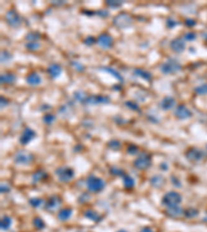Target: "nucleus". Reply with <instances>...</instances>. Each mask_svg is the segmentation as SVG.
Wrapping results in <instances>:
<instances>
[{
  "instance_id": "1",
  "label": "nucleus",
  "mask_w": 207,
  "mask_h": 232,
  "mask_svg": "<svg viewBox=\"0 0 207 232\" xmlns=\"http://www.w3.org/2000/svg\"><path fill=\"white\" fill-rule=\"evenodd\" d=\"M134 20H133L132 15H128V12H120L113 19V24L119 29H126V28L131 27Z\"/></svg>"
},
{
  "instance_id": "2",
  "label": "nucleus",
  "mask_w": 207,
  "mask_h": 232,
  "mask_svg": "<svg viewBox=\"0 0 207 232\" xmlns=\"http://www.w3.org/2000/svg\"><path fill=\"white\" fill-rule=\"evenodd\" d=\"M181 70V65L180 63H178L177 60L173 58L168 59L165 63H164L162 66H160V71L165 74H172V73H176L178 71Z\"/></svg>"
},
{
  "instance_id": "3",
  "label": "nucleus",
  "mask_w": 207,
  "mask_h": 232,
  "mask_svg": "<svg viewBox=\"0 0 207 232\" xmlns=\"http://www.w3.org/2000/svg\"><path fill=\"white\" fill-rule=\"evenodd\" d=\"M105 186V181H103L100 178H97L94 175H89L87 178V188L90 192H94V193H98V192L103 191Z\"/></svg>"
},
{
  "instance_id": "4",
  "label": "nucleus",
  "mask_w": 207,
  "mask_h": 232,
  "mask_svg": "<svg viewBox=\"0 0 207 232\" xmlns=\"http://www.w3.org/2000/svg\"><path fill=\"white\" fill-rule=\"evenodd\" d=\"M181 200H182L181 195L179 194L178 192L171 191L164 195V197L162 199V203L167 207L175 206V205H178V204L181 202Z\"/></svg>"
},
{
  "instance_id": "5",
  "label": "nucleus",
  "mask_w": 207,
  "mask_h": 232,
  "mask_svg": "<svg viewBox=\"0 0 207 232\" xmlns=\"http://www.w3.org/2000/svg\"><path fill=\"white\" fill-rule=\"evenodd\" d=\"M5 22L7 23L8 26L17 28L22 24V18L20 17V15L16 11L11 9L5 14Z\"/></svg>"
},
{
  "instance_id": "6",
  "label": "nucleus",
  "mask_w": 207,
  "mask_h": 232,
  "mask_svg": "<svg viewBox=\"0 0 207 232\" xmlns=\"http://www.w3.org/2000/svg\"><path fill=\"white\" fill-rule=\"evenodd\" d=\"M56 175L58 176V179H59L60 182L66 183V182L72 181L75 174H74V170L70 168V167L62 166L56 169Z\"/></svg>"
},
{
  "instance_id": "7",
  "label": "nucleus",
  "mask_w": 207,
  "mask_h": 232,
  "mask_svg": "<svg viewBox=\"0 0 207 232\" xmlns=\"http://www.w3.org/2000/svg\"><path fill=\"white\" fill-rule=\"evenodd\" d=\"M151 165V157L150 155L143 153L134 161V166L140 170H145Z\"/></svg>"
},
{
  "instance_id": "8",
  "label": "nucleus",
  "mask_w": 207,
  "mask_h": 232,
  "mask_svg": "<svg viewBox=\"0 0 207 232\" xmlns=\"http://www.w3.org/2000/svg\"><path fill=\"white\" fill-rule=\"evenodd\" d=\"M185 156L188 160L193 161V162H199L204 158L205 156V153L200 150V148H190L187 153H185Z\"/></svg>"
},
{
  "instance_id": "9",
  "label": "nucleus",
  "mask_w": 207,
  "mask_h": 232,
  "mask_svg": "<svg viewBox=\"0 0 207 232\" xmlns=\"http://www.w3.org/2000/svg\"><path fill=\"white\" fill-rule=\"evenodd\" d=\"M97 43L101 49H110L113 45V38L108 33H101L97 37Z\"/></svg>"
},
{
  "instance_id": "10",
  "label": "nucleus",
  "mask_w": 207,
  "mask_h": 232,
  "mask_svg": "<svg viewBox=\"0 0 207 232\" xmlns=\"http://www.w3.org/2000/svg\"><path fill=\"white\" fill-rule=\"evenodd\" d=\"M14 160H15V162L18 164H28L32 161V155L29 154L28 152L19 151L15 155Z\"/></svg>"
},
{
  "instance_id": "11",
  "label": "nucleus",
  "mask_w": 207,
  "mask_h": 232,
  "mask_svg": "<svg viewBox=\"0 0 207 232\" xmlns=\"http://www.w3.org/2000/svg\"><path fill=\"white\" fill-rule=\"evenodd\" d=\"M174 114L176 118L179 120H185V119H187V118L191 117V111L190 110V108H187L184 104H179L178 106L175 108Z\"/></svg>"
},
{
  "instance_id": "12",
  "label": "nucleus",
  "mask_w": 207,
  "mask_h": 232,
  "mask_svg": "<svg viewBox=\"0 0 207 232\" xmlns=\"http://www.w3.org/2000/svg\"><path fill=\"white\" fill-rule=\"evenodd\" d=\"M35 137V132L30 128H25L20 137V144H27Z\"/></svg>"
},
{
  "instance_id": "13",
  "label": "nucleus",
  "mask_w": 207,
  "mask_h": 232,
  "mask_svg": "<svg viewBox=\"0 0 207 232\" xmlns=\"http://www.w3.org/2000/svg\"><path fill=\"white\" fill-rule=\"evenodd\" d=\"M86 103L87 104H98V103H109L110 99L106 97V96H101V95H91L88 96L86 98Z\"/></svg>"
},
{
  "instance_id": "14",
  "label": "nucleus",
  "mask_w": 207,
  "mask_h": 232,
  "mask_svg": "<svg viewBox=\"0 0 207 232\" xmlns=\"http://www.w3.org/2000/svg\"><path fill=\"white\" fill-rule=\"evenodd\" d=\"M170 48L175 53H182L185 49V43L181 38H174L170 42Z\"/></svg>"
},
{
  "instance_id": "15",
  "label": "nucleus",
  "mask_w": 207,
  "mask_h": 232,
  "mask_svg": "<svg viewBox=\"0 0 207 232\" xmlns=\"http://www.w3.org/2000/svg\"><path fill=\"white\" fill-rule=\"evenodd\" d=\"M175 105V99L173 97H170V96H166L164 97L160 102V107L162 108L163 110H169L173 108V106Z\"/></svg>"
},
{
  "instance_id": "16",
  "label": "nucleus",
  "mask_w": 207,
  "mask_h": 232,
  "mask_svg": "<svg viewBox=\"0 0 207 232\" xmlns=\"http://www.w3.org/2000/svg\"><path fill=\"white\" fill-rule=\"evenodd\" d=\"M61 72H62V68H61L59 64L52 63V64L49 65L48 73L50 74V76L52 77V79H57V77L61 74Z\"/></svg>"
},
{
  "instance_id": "17",
  "label": "nucleus",
  "mask_w": 207,
  "mask_h": 232,
  "mask_svg": "<svg viewBox=\"0 0 207 232\" xmlns=\"http://www.w3.org/2000/svg\"><path fill=\"white\" fill-rule=\"evenodd\" d=\"M26 83L30 86H38L42 83V77L38 72H31L26 76Z\"/></svg>"
},
{
  "instance_id": "18",
  "label": "nucleus",
  "mask_w": 207,
  "mask_h": 232,
  "mask_svg": "<svg viewBox=\"0 0 207 232\" xmlns=\"http://www.w3.org/2000/svg\"><path fill=\"white\" fill-rule=\"evenodd\" d=\"M60 205V199L57 196H52L51 198H49L47 203H46V209L50 210H55L57 209Z\"/></svg>"
},
{
  "instance_id": "19",
  "label": "nucleus",
  "mask_w": 207,
  "mask_h": 232,
  "mask_svg": "<svg viewBox=\"0 0 207 232\" xmlns=\"http://www.w3.org/2000/svg\"><path fill=\"white\" fill-rule=\"evenodd\" d=\"M183 213H184V210L182 209V207H180L179 205L169 206V207H167V209H166V213L170 217H179V216H181Z\"/></svg>"
},
{
  "instance_id": "20",
  "label": "nucleus",
  "mask_w": 207,
  "mask_h": 232,
  "mask_svg": "<svg viewBox=\"0 0 207 232\" xmlns=\"http://www.w3.org/2000/svg\"><path fill=\"white\" fill-rule=\"evenodd\" d=\"M133 74H134L135 76L142 77V79L147 80V82L151 80V77H152V75H151L150 72H148V71L142 69V68H135V69L133 70Z\"/></svg>"
},
{
  "instance_id": "21",
  "label": "nucleus",
  "mask_w": 207,
  "mask_h": 232,
  "mask_svg": "<svg viewBox=\"0 0 207 232\" xmlns=\"http://www.w3.org/2000/svg\"><path fill=\"white\" fill-rule=\"evenodd\" d=\"M17 77L14 73H2L1 76H0V80H1V84H7V85H13V84L16 82Z\"/></svg>"
},
{
  "instance_id": "22",
  "label": "nucleus",
  "mask_w": 207,
  "mask_h": 232,
  "mask_svg": "<svg viewBox=\"0 0 207 232\" xmlns=\"http://www.w3.org/2000/svg\"><path fill=\"white\" fill-rule=\"evenodd\" d=\"M72 213L73 209L70 207H65V208L60 209V212L58 213V219L60 221H66V220H69L72 217Z\"/></svg>"
},
{
  "instance_id": "23",
  "label": "nucleus",
  "mask_w": 207,
  "mask_h": 232,
  "mask_svg": "<svg viewBox=\"0 0 207 232\" xmlns=\"http://www.w3.org/2000/svg\"><path fill=\"white\" fill-rule=\"evenodd\" d=\"M164 183H165V179H164L163 176L160 175V174L154 175L150 178V184L154 188H160L164 185Z\"/></svg>"
},
{
  "instance_id": "24",
  "label": "nucleus",
  "mask_w": 207,
  "mask_h": 232,
  "mask_svg": "<svg viewBox=\"0 0 207 232\" xmlns=\"http://www.w3.org/2000/svg\"><path fill=\"white\" fill-rule=\"evenodd\" d=\"M123 184H124V187L126 189H131L135 186V181L131 175L124 174L123 175Z\"/></svg>"
},
{
  "instance_id": "25",
  "label": "nucleus",
  "mask_w": 207,
  "mask_h": 232,
  "mask_svg": "<svg viewBox=\"0 0 207 232\" xmlns=\"http://www.w3.org/2000/svg\"><path fill=\"white\" fill-rule=\"evenodd\" d=\"M84 215H85L86 218L90 219V220H92V221H98V220H100V216H98V213H95L94 210H92V209L86 210V212L84 213Z\"/></svg>"
},
{
  "instance_id": "26",
  "label": "nucleus",
  "mask_w": 207,
  "mask_h": 232,
  "mask_svg": "<svg viewBox=\"0 0 207 232\" xmlns=\"http://www.w3.org/2000/svg\"><path fill=\"white\" fill-rule=\"evenodd\" d=\"M25 48L27 49H29V51L31 52H35L38 51V49L41 48V43L38 41H30V42H26L25 45Z\"/></svg>"
},
{
  "instance_id": "27",
  "label": "nucleus",
  "mask_w": 207,
  "mask_h": 232,
  "mask_svg": "<svg viewBox=\"0 0 207 232\" xmlns=\"http://www.w3.org/2000/svg\"><path fill=\"white\" fill-rule=\"evenodd\" d=\"M39 38H41V34H39L38 32H29L25 36V39L27 40V42L38 41V39H39Z\"/></svg>"
},
{
  "instance_id": "28",
  "label": "nucleus",
  "mask_w": 207,
  "mask_h": 232,
  "mask_svg": "<svg viewBox=\"0 0 207 232\" xmlns=\"http://www.w3.org/2000/svg\"><path fill=\"white\" fill-rule=\"evenodd\" d=\"M194 92L197 95H207V84H202L195 88Z\"/></svg>"
},
{
  "instance_id": "29",
  "label": "nucleus",
  "mask_w": 207,
  "mask_h": 232,
  "mask_svg": "<svg viewBox=\"0 0 207 232\" xmlns=\"http://www.w3.org/2000/svg\"><path fill=\"white\" fill-rule=\"evenodd\" d=\"M11 219L10 217L4 216L1 220V229L2 230H7L11 227Z\"/></svg>"
},
{
  "instance_id": "30",
  "label": "nucleus",
  "mask_w": 207,
  "mask_h": 232,
  "mask_svg": "<svg viewBox=\"0 0 207 232\" xmlns=\"http://www.w3.org/2000/svg\"><path fill=\"white\" fill-rule=\"evenodd\" d=\"M0 56H1V62H2V63H8V62L13 59V56H11V53L8 51H5V49H3V51L1 52Z\"/></svg>"
},
{
  "instance_id": "31",
  "label": "nucleus",
  "mask_w": 207,
  "mask_h": 232,
  "mask_svg": "<svg viewBox=\"0 0 207 232\" xmlns=\"http://www.w3.org/2000/svg\"><path fill=\"white\" fill-rule=\"evenodd\" d=\"M184 216L187 217V218H194V217H197L199 212H198V209H196L195 207H188L184 210Z\"/></svg>"
},
{
  "instance_id": "32",
  "label": "nucleus",
  "mask_w": 207,
  "mask_h": 232,
  "mask_svg": "<svg viewBox=\"0 0 207 232\" xmlns=\"http://www.w3.org/2000/svg\"><path fill=\"white\" fill-rule=\"evenodd\" d=\"M45 178H47V173H46L45 171H43V170H38V171H36L32 176L33 182H34V183L42 181V179H44Z\"/></svg>"
},
{
  "instance_id": "33",
  "label": "nucleus",
  "mask_w": 207,
  "mask_h": 232,
  "mask_svg": "<svg viewBox=\"0 0 207 232\" xmlns=\"http://www.w3.org/2000/svg\"><path fill=\"white\" fill-rule=\"evenodd\" d=\"M74 98H75V100L77 101H80V102H85L86 101V94L83 91H76L74 93Z\"/></svg>"
},
{
  "instance_id": "34",
  "label": "nucleus",
  "mask_w": 207,
  "mask_h": 232,
  "mask_svg": "<svg viewBox=\"0 0 207 232\" xmlns=\"http://www.w3.org/2000/svg\"><path fill=\"white\" fill-rule=\"evenodd\" d=\"M124 105L128 108H129V110H135V111H140V108H139V105L137 102L133 101V100H128L124 102Z\"/></svg>"
},
{
  "instance_id": "35",
  "label": "nucleus",
  "mask_w": 207,
  "mask_h": 232,
  "mask_svg": "<svg viewBox=\"0 0 207 232\" xmlns=\"http://www.w3.org/2000/svg\"><path fill=\"white\" fill-rule=\"evenodd\" d=\"M104 70H105V71H108V72H109V73H111V74H112V75H114V76L116 77L117 79H118V80H120V82H122V80H123L122 76L120 75V73H119V72H118V71H117V70H115V69H114V68H111V67H107V68H105Z\"/></svg>"
},
{
  "instance_id": "36",
  "label": "nucleus",
  "mask_w": 207,
  "mask_h": 232,
  "mask_svg": "<svg viewBox=\"0 0 207 232\" xmlns=\"http://www.w3.org/2000/svg\"><path fill=\"white\" fill-rule=\"evenodd\" d=\"M29 203L33 207H39L43 204V199H41V198H31L29 200Z\"/></svg>"
},
{
  "instance_id": "37",
  "label": "nucleus",
  "mask_w": 207,
  "mask_h": 232,
  "mask_svg": "<svg viewBox=\"0 0 207 232\" xmlns=\"http://www.w3.org/2000/svg\"><path fill=\"white\" fill-rule=\"evenodd\" d=\"M110 172L112 173L113 175H117V176H123L124 175V173H123V171L120 168H118V167H116V166H112L110 168Z\"/></svg>"
},
{
  "instance_id": "38",
  "label": "nucleus",
  "mask_w": 207,
  "mask_h": 232,
  "mask_svg": "<svg viewBox=\"0 0 207 232\" xmlns=\"http://www.w3.org/2000/svg\"><path fill=\"white\" fill-rule=\"evenodd\" d=\"M33 224H34V226L38 229H43L45 227V223H44V221L41 219V218H34V220H33Z\"/></svg>"
},
{
  "instance_id": "39",
  "label": "nucleus",
  "mask_w": 207,
  "mask_h": 232,
  "mask_svg": "<svg viewBox=\"0 0 207 232\" xmlns=\"http://www.w3.org/2000/svg\"><path fill=\"white\" fill-rule=\"evenodd\" d=\"M177 24H178V22L176 21L175 19H173V18H168V19H167V21H166L167 27L170 28V29H172V28H174L175 26H177Z\"/></svg>"
},
{
  "instance_id": "40",
  "label": "nucleus",
  "mask_w": 207,
  "mask_h": 232,
  "mask_svg": "<svg viewBox=\"0 0 207 232\" xmlns=\"http://www.w3.org/2000/svg\"><path fill=\"white\" fill-rule=\"evenodd\" d=\"M55 119H56V118H55L54 114H45V117H44V119H43V120H44V122L46 124L50 125V124H52V123L54 122Z\"/></svg>"
},
{
  "instance_id": "41",
  "label": "nucleus",
  "mask_w": 207,
  "mask_h": 232,
  "mask_svg": "<svg viewBox=\"0 0 207 232\" xmlns=\"http://www.w3.org/2000/svg\"><path fill=\"white\" fill-rule=\"evenodd\" d=\"M72 65L77 71H79V72H82V71H84V69H85L84 65H82L81 63H79V62H77V61H73Z\"/></svg>"
},
{
  "instance_id": "42",
  "label": "nucleus",
  "mask_w": 207,
  "mask_h": 232,
  "mask_svg": "<svg viewBox=\"0 0 207 232\" xmlns=\"http://www.w3.org/2000/svg\"><path fill=\"white\" fill-rule=\"evenodd\" d=\"M108 145H109V147L114 151H117L120 147H121V144H120V142L118 140H111L109 144H108Z\"/></svg>"
},
{
  "instance_id": "43",
  "label": "nucleus",
  "mask_w": 207,
  "mask_h": 232,
  "mask_svg": "<svg viewBox=\"0 0 207 232\" xmlns=\"http://www.w3.org/2000/svg\"><path fill=\"white\" fill-rule=\"evenodd\" d=\"M196 37H197L196 33H194V32H187L183 35V38L185 40H187V41H193V40L196 39Z\"/></svg>"
},
{
  "instance_id": "44",
  "label": "nucleus",
  "mask_w": 207,
  "mask_h": 232,
  "mask_svg": "<svg viewBox=\"0 0 207 232\" xmlns=\"http://www.w3.org/2000/svg\"><path fill=\"white\" fill-rule=\"evenodd\" d=\"M106 4L108 6H110V7L117 8V7H120V6L122 5V2H120V1H107Z\"/></svg>"
},
{
  "instance_id": "45",
  "label": "nucleus",
  "mask_w": 207,
  "mask_h": 232,
  "mask_svg": "<svg viewBox=\"0 0 207 232\" xmlns=\"http://www.w3.org/2000/svg\"><path fill=\"white\" fill-rule=\"evenodd\" d=\"M95 42H97V39H95L93 36H87L84 39V43H85V45H92Z\"/></svg>"
},
{
  "instance_id": "46",
  "label": "nucleus",
  "mask_w": 207,
  "mask_h": 232,
  "mask_svg": "<svg viewBox=\"0 0 207 232\" xmlns=\"http://www.w3.org/2000/svg\"><path fill=\"white\" fill-rule=\"evenodd\" d=\"M66 113H70V108L66 107V106H61L59 108V114H62V116H66Z\"/></svg>"
},
{
  "instance_id": "47",
  "label": "nucleus",
  "mask_w": 207,
  "mask_h": 232,
  "mask_svg": "<svg viewBox=\"0 0 207 232\" xmlns=\"http://www.w3.org/2000/svg\"><path fill=\"white\" fill-rule=\"evenodd\" d=\"M184 23H185V25H187V27H194L195 24H196V21H195L194 19L188 18V19H187V20H185Z\"/></svg>"
},
{
  "instance_id": "48",
  "label": "nucleus",
  "mask_w": 207,
  "mask_h": 232,
  "mask_svg": "<svg viewBox=\"0 0 207 232\" xmlns=\"http://www.w3.org/2000/svg\"><path fill=\"white\" fill-rule=\"evenodd\" d=\"M138 152V148L136 147V145H129V147L128 148V153L129 154H136Z\"/></svg>"
},
{
  "instance_id": "49",
  "label": "nucleus",
  "mask_w": 207,
  "mask_h": 232,
  "mask_svg": "<svg viewBox=\"0 0 207 232\" xmlns=\"http://www.w3.org/2000/svg\"><path fill=\"white\" fill-rule=\"evenodd\" d=\"M95 14L100 15L101 18H105V17H107V15H109V11H103V9H101V11H97Z\"/></svg>"
},
{
  "instance_id": "50",
  "label": "nucleus",
  "mask_w": 207,
  "mask_h": 232,
  "mask_svg": "<svg viewBox=\"0 0 207 232\" xmlns=\"http://www.w3.org/2000/svg\"><path fill=\"white\" fill-rule=\"evenodd\" d=\"M8 191H10V187H8L5 183H4V184H1V192H2V193H4V192H8Z\"/></svg>"
},
{
  "instance_id": "51",
  "label": "nucleus",
  "mask_w": 207,
  "mask_h": 232,
  "mask_svg": "<svg viewBox=\"0 0 207 232\" xmlns=\"http://www.w3.org/2000/svg\"><path fill=\"white\" fill-rule=\"evenodd\" d=\"M176 178L175 176H172V183H173V185L174 186H176V187H180V182H179V179L177 178V179H175Z\"/></svg>"
},
{
  "instance_id": "52",
  "label": "nucleus",
  "mask_w": 207,
  "mask_h": 232,
  "mask_svg": "<svg viewBox=\"0 0 207 232\" xmlns=\"http://www.w3.org/2000/svg\"><path fill=\"white\" fill-rule=\"evenodd\" d=\"M7 103H8V101H7L5 98L2 97V98H1V108H3L4 106H7Z\"/></svg>"
},
{
  "instance_id": "53",
  "label": "nucleus",
  "mask_w": 207,
  "mask_h": 232,
  "mask_svg": "<svg viewBox=\"0 0 207 232\" xmlns=\"http://www.w3.org/2000/svg\"><path fill=\"white\" fill-rule=\"evenodd\" d=\"M160 169H164V170H168V167H167V164H166V163L160 164Z\"/></svg>"
},
{
  "instance_id": "54",
  "label": "nucleus",
  "mask_w": 207,
  "mask_h": 232,
  "mask_svg": "<svg viewBox=\"0 0 207 232\" xmlns=\"http://www.w3.org/2000/svg\"><path fill=\"white\" fill-rule=\"evenodd\" d=\"M141 232H153V230H152V229H150V228L146 227V228L142 229V230H141Z\"/></svg>"
},
{
  "instance_id": "55",
  "label": "nucleus",
  "mask_w": 207,
  "mask_h": 232,
  "mask_svg": "<svg viewBox=\"0 0 207 232\" xmlns=\"http://www.w3.org/2000/svg\"><path fill=\"white\" fill-rule=\"evenodd\" d=\"M203 36H204V38H205V39L207 40V33H204V35H203Z\"/></svg>"
}]
</instances>
